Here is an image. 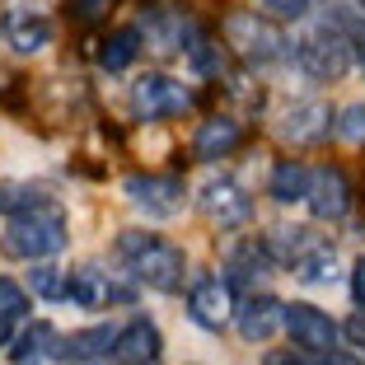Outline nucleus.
<instances>
[{"label":"nucleus","instance_id":"1","mask_svg":"<svg viewBox=\"0 0 365 365\" xmlns=\"http://www.w3.org/2000/svg\"><path fill=\"white\" fill-rule=\"evenodd\" d=\"M118 258L131 267V277L140 286L150 290H178L182 286V272H187V258H182V248L169 244V239H155V235H140V230H127L118 239Z\"/></svg>","mask_w":365,"mask_h":365},{"label":"nucleus","instance_id":"2","mask_svg":"<svg viewBox=\"0 0 365 365\" xmlns=\"http://www.w3.org/2000/svg\"><path fill=\"white\" fill-rule=\"evenodd\" d=\"M66 248V215L61 206H43V211L14 215L10 230L0 235V253L19 262H43Z\"/></svg>","mask_w":365,"mask_h":365},{"label":"nucleus","instance_id":"3","mask_svg":"<svg viewBox=\"0 0 365 365\" xmlns=\"http://www.w3.org/2000/svg\"><path fill=\"white\" fill-rule=\"evenodd\" d=\"M220 33H225L230 52L244 56L248 66H272V61H281V56L290 52L286 33H281L272 19H262L258 10H235V14H225Z\"/></svg>","mask_w":365,"mask_h":365},{"label":"nucleus","instance_id":"4","mask_svg":"<svg viewBox=\"0 0 365 365\" xmlns=\"http://www.w3.org/2000/svg\"><path fill=\"white\" fill-rule=\"evenodd\" d=\"M351 61H356L351 38H346L342 29H333V24L295 43V66H300L309 80H323V85H328V80H342L346 71H351Z\"/></svg>","mask_w":365,"mask_h":365},{"label":"nucleus","instance_id":"5","mask_svg":"<svg viewBox=\"0 0 365 365\" xmlns=\"http://www.w3.org/2000/svg\"><path fill=\"white\" fill-rule=\"evenodd\" d=\"M131 108H136L140 122H164V118H182L192 108V94L178 85L173 76H140L131 85Z\"/></svg>","mask_w":365,"mask_h":365},{"label":"nucleus","instance_id":"6","mask_svg":"<svg viewBox=\"0 0 365 365\" xmlns=\"http://www.w3.org/2000/svg\"><path fill=\"white\" fill-rule=\"evenodd\" d=\"M235 290H230V281L220 277H202L192 290H187V319L197 323V328H206V333H220V328H230L235 323Z\"/></svg>","mask_w":365,"mask_h":365},{"label":"nucleus","instance_id":"7","mask_svg":"<svg viewBox=\"0 0 365 365\" xmlns=\"http://www.w3.org/2000/svg\"><path fill=\"white\" fill-rule=\"evenodd\" d=\"M0 33L19 56H38L43 47H52V19L38 14L33 5H24V0H10L0 10Z\"/></svg>","mask_w":365,"mask_h":365},{"label":"nucleus","instance_id":"8","mask_svg":"<svg viewBox=\"0 0 365 365\" xmlns=\"http://www.w3.org/2000/svg\"><path fill=\"white\" fill-rule=\"evenodd\" d=\"M197 211H202L211 225H220V230H239V225H248L253 202H248V192L235 178H211L202 187V197H197Z\"/></svg>","mask_w":365,"mask_h":365},{"label":"nucleus","instance_id":"9","mask_svg":"<svg viewBox=\"0 0 365 365\" xmlns=\"http://www.w3.org/2000/svg\"><path fill=\"white\" fill-rule=\"evenodd\" d=\"M333 108L323 103V98H304V103H295L281 118V136L295 145V150H309V145H323V140L333 136Z\"/></svg>","mask_w":365,"mask_h":365},{"label":"nucleus","instance_id":"10","mask_svg":"<svg viewBox=\"0 0 365 365\" xmlns=\"http://www.w3.org/2000/svg\"><path fill=\"white\" fill-rule=\"evenodd\" d=\"M122 192L140 206L145 215H178L182 211V182L178 178H155V173H131L122 182Z\"/></svg>","mask_w":365,"mask_h":365},{"label":"nucleus","instance_id":"11","mask_svg":"<svg viewBox=\"0 0 365 365\" xmlns=\"http://www.w3.org/2000/svg\"><path fill=\"white\" fill-rule=\"evenodd\" d=\"M286 333H290L295 346L319 351V356L337 346V323L323 309H314V304H286Z\"/></svg>","mask_w":365,"mask_h":365},{"label":"nucleus","instance_id":"12","mask_svg":"<svg viewBox=\"0 0 365 365\" xmlns=\"http://www.w3.org/2000/svg\"><path fill=\"white\" fill-rule=\"evenodd\" d=\"M309 211L319 215V220H342L346 211H351V187H346V173L342 169H314L309 173Z\"/></svg>","mask_w":365,"mask_h":365},{"label":"nucleus","instance_id":"13","mask_svg":"<svg viewBox=\"0 0 365 365\" xmlns=\"http://www.w3.org/2000/svg\"><path fill=\"white\" fill-rule=\"evenodd\" d=\"M235 323L244 342H272L277 328H286V304L272 300V295H253L235 309Z\"/></svg>","mask_w":365,"mask_h":365},{"label":"nucleus","instance_id":"14","mask_svg":"<svg viewBox=\"0 0 365 365\" xmlns=\"http://www.w3.org/2000/svg\"><path fill=\"white\" fill-rule=\"evenodd\" d=\"M160 328L145 319H131L127 328H118V337H113V361L118 365H155L160 361Z\"/></svg>","mask_w":365,"mask_h":365},{"label":"nucleus","instance_id":"15","mask_svg":"<svg viewBox=\"0 0 365 365\" xmlns=\"http://www.w3.org/2000/svg\"><path fill=\"white\" fill-rule=\"evenodd\" d=\"M66 300L80 304V309H103L108 300H127V290H118L113 277L98 267H76L66 272Z\"/></svg>","mask_w":365,"mask_h":365},{"label":"nucleus","instance_id":"16","mask_svg":"<svg viewBox=\"0 0 365 365\" xmlns=\"http://www.w3.org/2000/svg\"><path fill=\"white\" fill-rule=\"evenodd\" d=\"M244 140V127H239L235 118H211V122H202L197 127V136H192V155L197 160H220V155H230Z\"/></svg>","mask_w":365,"mask_h":365},{"label":"nucleus","instance_id":"17","mask_svg":"<svg viewBox=\"0 0 365 365\" xmlns=\"http://www.w3.org/2000/svg\"><path fill=\"white\" fill-rule=\"evenodd\" d=\"M113 337H118V328H80V333H66L56 337V361H94L103 346H113Z\"/></svg>","mask_w":365,"mask_h":365},{"label":"nucleus","instance_id":"18","mask_svg":"<svg viewBox=\"0 0 365 365\" xmlns=\"http://www.w3.org/2000/svg\"><path fill=\"white\" fill-rule=\"evenodd\" d=\"M47 356H56V328L52 323H33L10 342V361L14 365H43Z\"/></svg>","mask_w":365,"mask_h":365},{"label":"nucleus","instance_id":"19","mask_svg":"<svg viewBox=\"0 0 365 365\" xmlns=\"http://www.w3.org/2000/svg\"><path fill=\"white\" fill-rule=\"evenodd\" d=\"M267 192H272V202H281V206L304 202V197H309V169H304L300 160H281L277 169H272Z\"/></svg>","mask_w":365,"mask_h":365},{"label":"nucleus","instance_id":"20","mask_svg":"<svg viewBox=\"0 0 365 365\" xmlns=\"http://www.w3.org/2000/svg\"><path fill=\"white\" fill-rule=\"evenodd\" d=\"M295 277L309 281V286H333V281L342 277V272H337V253L328 244H309L300 258H295Z\"/></svg>","mask_w":365,"mask_h":365},{"label":"nucleus","instance_id":"21","mask_svg":"<svg viewBox=\"0 0 365 365\" xmlns=\"http://www.w3.org/2000/svg\"><path fill=\"white\" fill-rule=\"evenodd\" d=\"M43 206H56L43 187L33 182H0V215H29V211H43Z\"/></svg>","mask_w":365,"mask_h":365},{"label":"nucleus","instance_id":"22","mask_svg":"<svg viewBox=\"0 0 365 365\" xmlns=\"http://www.w3.org/2000/svg\"><path fill=\"white\" fill-rule=\"evenodd\" d=\"M136 52H140V29H118L98 47V66H103V71H127V66L136 61Z\"/></svg>","mask_w":365,"mask_h":365},{"label":"nucleus","instance_id":"23","mask_svg":"<svg viewBox=\"0 0 365 365\" xmlns=\"http://www.w3.org/2000/svg\"><path fill=\"white\" fill-rule=\"evenodd\" d=\"M29 286H33L38 300H66V272L52 267V262H38L33 277H29Z\"/></svg>","mask_w":365,"mask_h":365},{"label":"nucleus","instance_id":"24","mask_svg":"<svg viewBox=\"0 0 365 365\" xmlns=\"http://www.w3.org/2000/svg\"><path fill=\"white\" fill-rule=\"evenodd\" d=\"M333 136L361 145V140H365V103H346L342 113H337V118H333Z\"/></svg>","mask_w":365,"mask_h":365},{"label":"nucleus","instance_id":"25","mask_svg":"<svg viewBox=\"0 0 365 365\" xmlns=\"http://www.w3.org/2000/svg\"><path fill=\"white\" fill-rule=\"evenodd\" d=\"M24 314H29V290L14 286L10 277H0V319H14V323H19Z\"/></svg>","mask_w":365,"mask_h":365},{"label":"nucleus","instance_id":"26","mask_svg":"<svg viewBox=\"0 0 365 365\" xmlns=\"http://www.w3.org/2000/svg\"><path fill=\"white\" fill-rule=\"evenodd\" d=\"M262 10H272V14H281V19H304L309 14V0H258Z\"/></svg>","mask_w":365,"mask_h":365},{"label":"nucleus","instance_id":"27","mask_svg":"<svg viewBox=\"0 0 365 365\" xmlns=\"http://www.w3.org/2000/svg\"><path fill=\"white\" fill-rule=\"evenodd\" d=\"M71 10H76V19H98L108 10V0H71Z\"/></svg>","mask_w":365,"mask_h":365},{"label":"nucleus","instance_id":"28","mask_svg":"<svg viewBox=\"0 0 365 365\" xmlns=\"http://www.w3.org/2000/svg\"><path fill=\"white\" fill-rule=\"evenodd\" d=\"M351 295H356V304H365V258H356V267H351Z\"/></svg>","mask_w":365,"mask_h":365},{"label":"nucleus","instance_id":"29","mask_svg":"<svg viewBox=\"0 0 365 365\" xmlns=\"http://www.w3.org/2000/svg\"><path fill=\"white\" fill-rule=\"evenodd\" d=\"M323 365H365V361H361V356H351V351H337V346H333V351H323Z\"/></svg>","mask_w":365,"mask_h":365},{"label":"nucleus","instance_id":"30","mask_svg":"<svg viewBox=\"0 0 365 365\" xmlns=\"http://www.w3.org/2000/svg\"><path fill=\"white\" fill-rule=\"evenodd\" d=\"M346 337H351V342H356V346H365V309H361V314H356V319H351V323H346Z\"/></svg>","mask_w":365,"mask_h":365},{"label":"nucleus","instance_id":"31","mask_svg":"<svg viewBox=\"0 0 365 365\" xmlns=\"http://www.w3.org/2000/svg\"><path fill=\"white\" fill-rule=\"evenodd\" d=\"M10 333H14V319H0V351L10 346Z\"/></svg>","mask_w":365,"mask_h":365},{"label":"nucleus","instance_id":"32","mask_svg":"<svg viewBox=\"0 0 365 365\" xmlns=\"http://www.w3.org/2000/svg\"><path fill=\"white\" fill-rule=\"evenodd\" d=\"M267 365H309V361H295V356H272Z\"/></svg>","mask_w":365,"mask_h":365},{"label":"nucleus","instance_id":"33","mask_svg":"<svg viewBox=\"0 0 365 365\" xmlns=\"http://www.w3.org/2000/svg\"><path fill=\"white\" fill-rule=\"evenodd\" d=\"M351 52L361 56V71H365V38H356V43H351Z\"/></svg>","mask_w":365,"mask_h":365},{"label":"nucleus","instance_id":"34","mask_svg":"<svg viewBox=\"0 0 365 365\" xmlns=\"http://www.w3.org/2000/svg\"><path fill=\"white\" fill-rule=\"evenodd\" d=\"M89 365H118V361H89Z\"/></svg>","mask_w":365,"mask_h":365}]
</instances>
